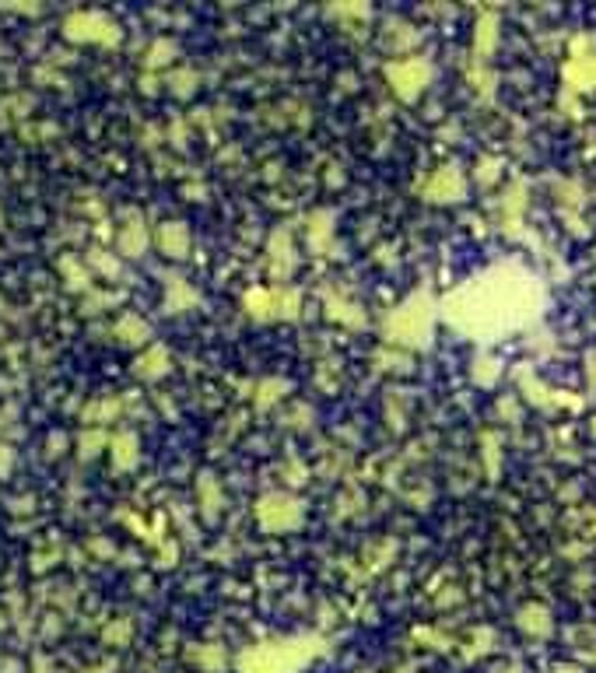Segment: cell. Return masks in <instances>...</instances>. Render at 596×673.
Wrapping results in <instances>:
<instances>
[{"instance_id":"obj_13","label":"cell","mask_w":596,"mask_h":673,"mask_svg":"<svg viewBox=\"0 0 596 673\" xmlns=\"http://www.w3.org/2000/svg\"><path fill=\"white\" fill-rule=\"evenodd\" d=\"M495 36H498V21H495V18H484V21L477 25V50H480V53H491Z\"/></svg>"},{"instance_id":"obj_7","label":"cell","mask_w":596,"mask_h":673,"mask_svg":"<svg viewBox=\"0 0 596 673\" xmlns=\"http://www.w3.org/2000/svg\"><path fill=\"white\" fill-rule=\"evenodd\" d=\"M169 372V354H165V347H151L141 361H137V376L141 379H158V376H165Z\"/></svg>"},{"instance_id":"obj_18","label":"cell","mask_w":596,"mask_h":673,"mask_svg":"<svg viewBox=\"0 0 596 673\" xmlns=\"http://www.w3.org/2000/svg\"><path fill=\"white\" fill-rule=\"evenodd\" d=\"M11 459H14V456H11V449L0 446V470H7V466H11Z\"/></svg>"},{"instance_id":"obj_11","label":"cell","mask_w":596,"mask_h":673,"mask_svg":"<svg viewBox=\"0 0 596 673\" xmlns=\"http://www.w3.org/2000/svg\"><path fill=\"white\" fill-rule=\"evenodd\" d=\"M298 312V295L288 288V291H274L270 295V316H295Z\"/></svg>"},{"instance_id":"obj_17","label":"cell","mask_w":596,"mask_h":673,"mask_svg":"<svg viewBox=\"0 0 596 673\" xmlns=\"http://www.w3.org/2000/svg\"><path fill=\"white\" fill-rule=\"evenodd\" d=\"M99 442H102V435H85V439H81V446H85V456H92Z\"/></svg>"},{"instance_id":"obj_15","label":"cell","mask_w":596,"mask_h":673,"mask_svg":"<svg viewBox=\"0 0 596 673\" xmlns=\"http://www.w3.org/2000/svg\"><path fill=\"white\" fill-rule=\"evenodd\" d=\"M540 617H544V611H540V607H530V611H523V614H519V624H527V628L540 631V628H544V620H540Z\"/></svg>"},{"instance_id":"obj_5","label":"cell","mask_w":596,"mask_h":673,"mask_svg":"<svg viewBox=\"0 0 596 673\" xmlns=\"http://www.w3.org/2000/svg\"><path fill=\"white\" fill-rule=\"evenodd\" d=\"M424 193H428V200H460V197H463V175H460V168H453V166L439 168V172L428 179Z\"/></svg>"},{"instance_id":"obj_3","label":"cell","mask_w":596,"mask_h":673,"mask_svg":"<svg viewBox=\"0 0 596 673\" xmlns=\"http://www.w3.org/2000/svg\"><path fill=\"white\" fill-rule=\"evenodd\" d=\"M390 81H393V92L400 95V99H415L417 92L428 85V63L424 60H417V56H411V60H397V63H390Z\"/></svg>"},{"instance_id":"obj_4","label":"cell","mask_w":596,"mask_h":673,"mask_svg":"<svg viewBox=\"0 0 596 673\" xmlns=\"http://www.w3.org/2000/svg\"><path fill=\"white\" fill-rule=\"evenodd\" d=\"M63 32L70 36V39H92V43H117V28H113V21H106L102 14H70L67 18V25H63Z\"/></svg>"},{"instance_id":"obj_8","label":"cell","mask_w":596,"mask_h":673,"mask_svg":"<svg viewBox=\"0 0 596 673\" xmlns=\"http://www.w3.org/2000/svg\"><path fill=\"white\" fill-rule=\"evenodd\" d=\"M270 256H274V271L281 274H288L292 267H295V249H292V239L285 235V231H278L274 235V242H270Z\"/></svg>"},{"instance_id":"obj_9","label":"cell","mask_w":596,"mask_h":673,"mask_svg":"<svg viewBox=\"0 0 596 673\" xmlns=\"http://www.w3.org/2000/svg\"><path fill=\"white\" fill-rule=\"evenodd\" d=\"M144 246H148V235H144V224L141 222H130L119 231V249H123L126 256H141Z\"/></svg>"},{"instance_id":"obj_6","label":"cell","mask_w":596,"mask_h":673,"mask_svg":"<svg viewBox=\"0 0 596 673\" xmlns=\"http://www.w3.org/2000/svg\"><path fill=\"white\" fill-rule=\"evenodd\" d=\"M158 242H162V249H165L169 256H186V246H189V231H186V224L169 222V224H162V235H158Z\"/></svg>"},{"instance_id":"obj_10","label":"cell","mask_w":596,"mask_h":673,"mask_svg":"<svg viewBox=\"0 0 596 673\" xmlns=\"http://www.w3.org/2000/svg\"><path fill=\"white\" fill-rule=\"evenodd\" d=\"M148 323H141L137 316H123L119 320V327H117V336L123 340V344H144L148 340Z\"/></svg>"},{"instance_id":"obj_1","label":"cell","mask_w":596,"mask_h":673,"mask_svg":"<svg viewBox=\"0 0 596 673\" xmlns=\"http://www.w3.org/2000/svg\"><path fill=\"white\" fill-rule=\"evenodd\" d=\"M431 330V302L424 295H417L411 302H404L390 320H386V336L397 344H424Z\"/></svg>"},{"instance_id":"obj_14","label":"cell","mask_w":596,"mask_h":673,"mask_svg":"<svg viewBox=\"0 0 596 673\" xmlns=\"http://www.w3.org/2000/svg\"><path fill=\"white\" fill-rule=\"evenodd\" d=\"M169 53H176V46H173V43H155V50H151V60H148V63H151V67L169 63V60H173Z\"/></svg>"},{"instance_id":"obj_2","label":"cell","mask_w":596,"mask_h":673,"mask_svg":"<svg viewBox=\"0 0 596 673\" xmlns=\"http://www.w3.org/2000/svg\"><path fill=\"white\" fill-rule=\"evenodd\" d=\"M256 515H260L263 530L281 533V530H292V526L302 523V505L295 499H288V495H267L256 508Z\"/></svg>"},{"instance_id":"obj_16","label":"cell","mask_w":596,"mask_h":673,"mask_svg":"<svg viewBox=\"0 0 596 673\" xmlns=\"http://www.w3.org/2000/svg\"><path fill=\"white\" fill-rule=\"evenodd\" d=\"M169 85H176L179 95H189V88H193V74L182 70V74H176V77H169Z\"/></svg>"},{"instance_id":"obj_12","label":"cell","mask_w":596,"mask_h":673,"mask_svg":"<svg viewBox=\"0 0 596 673\" xmlns=\"http://www.w3.org/2000/svg\"><path fill=\"white\" fill-rule=\"evenodd\" d=\"M113 459H117V466H133L137 463V439L133 435H119L113 442Z\"/></svg>"}]
</instances>
